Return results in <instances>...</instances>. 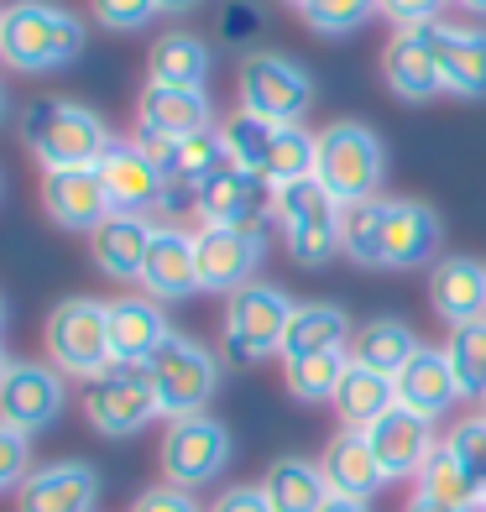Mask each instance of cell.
<instances>
[{"instance_id": "6da1fadb", "label": "cell", "mask_w": 486, "mask_h": 512, "mask_svg": "<svg viewBox=\"0 0 486 512\" xmlns=\"http://www.w3.org/2000/svg\"><path fill=\"white\" fill-rule=\"evenodd\" d=\"M89 42L84 16H74L58 0H16L0 16V63L16 74H53L68 68Z\"/></svg>"}, {"instance_id": "7a4b0ae2", "label": "cell", "mask_w": 486, "mask_h": 512, "mask_svg": "<svg viewBox=\"0 0 486 512\" xmlns=\"http://www.w3.org/2000/svg\"><path fill=\"white\" fill-rule=\"evenodd\" d=\"M21 142L42 162V173H58V168H95L115 147V136L89 105L48 95L21 110Z\"/></svg>"}, {"instance_id": "3957f363", "label": "cell", "mask_w": 486, "mask_h": 512, "mask_svg": "<svg viewBox=\"0 0 486 512\" xmlns=\"http://www.w3.org/2000/svg\"><path fill=\"white\" fill-rule=\"evenodd\" d=\"M272 225L283 230L288 256L298 267H324L340 256V204L324 194L319 178H293L272 189Z\"/></svg>"}, {"instance_id": "277c9868", "label": "cell", "mask_w": 486, "mask_h": 512, "mask_svg": "<svg viewBox=\"0 0 486 512\" xmlns=\"http://www.w3.org/2000/svg\"><path fill=\"white\" fill-rule=\"evenodd\" d=\"M387 173V152L377 142L372 126L361 121H335L319 131V157H314V178L324 183V194L335 204H361L377 199Z\"/></svg>"}, {"instance_id": "5b68a950", "label": "cell", "mask_w": 486, "mask_h": 512, "mask_svg": "<svg viewBox=\"0 0 486 512\" xmlns=\"http://www.w3.org/2000/svg\"><path fill=\"white\" fill-rule=\"evenodd\" d=\"M147 377H152V392H157V413L168 418V424L199 418L220 392V356L173 330L162 340V351L147 361Z\"/></svg>"}, {"instance_id": "8992f818", "label": "cell", "mask_w": 486, "mask_h": 512, "mask_svg": "<svg viewBox=\"0 0 486 512\" xmlns=\"http://www.w3.org/2000/svg\"><path fill=\"white\" fill-rule=\"evenodd\" d=\"M293 298L272 283H246L225 298V361L257 366L267 356H283V335L293 319Z\"/></svg>"}, {"instance_id": "52a82bcc", "label": "cell", "mask_w": 486, "mask_h": 512, "mask_svg": "<svg viewBox=\"0 0 486 512\" xmlns=\"http://www.w3.org/2000/svg\"><path fill=\"white\" fill-rule=\"evenodd\" d=\"M42 340H48V361L63 377L95 382L100 371L115 366V356H110V304H100V298H63L48 314Z\"/></svg>"}, {"instance_id": "ba28073f", "label": "cell", "mask_w": 486, "mask_h": 512, "mask_svg": "<svg viewBox=\"0 0 486 512\" xmlns=\"http://www.w3.org/2000/svg\"><path fill=\"white\" fill-rule=\"evenodd\" d=\"M84 418L100 439H131L162 418L147 366H110L95 382H84Z\"/></svg>"}, {"instance_id": "9c48e42d", "label": "cell", "mask_w": 486, "mask_h": 512, "mask_svg": "<svg viewBox=\"0 0 486 512\" xmlns=\"http://www.w3.org/2000/svg\"><path fill=\"white\" fill-rule=\"evenodd\" d=\"M157 465L173 486H183V492L215 486L230 465V429L210 413L178 418V424H168V434H162V445H157Z\"/></svg>"}, {"instance_id": "30bf717a", "label": "cell", "mask_w": 486, "mask_h": 512, "mask_svg": "<svg viewBox=\"0 0 486 512\" xmlns=\"http://www.w3.org/2000/svg\"><path fill=\"white\" fill-rule=\"evenodd\" d=\"M241 110L262 115L272 126H298L314 105V79L283 53H251L241 63Z\"/></svg>"}, {"instance_id": "8fae6325", "label": "cell", "mask_w": 486, "mask_h": 512, "mask_svg": "<svg viewBox=\"0 0 486 512\" xmlns=\"http://www.w3.org/2000/svg\"><path fill=\"white\" fill-rule=\"evenodd\" d=\"M262 236L267 230L246 225H199L194 230V267H199V293H241L257 283L262 262Z\"/></svg>"}, {"instance_id": "7c38bea8", "label": "cell", "mask_w": 486, "mask_h": 512, "mask_svg": "<svg viewBox=\"0 0 486 512\" xmlns=\"http://www.w3.org/2000/svg\"><path fill=\"white\" fill-rule=\"evenodd\" d=\"M194 209L204 225H246V230H267L272 220V183L262 173H246L236 162H225L220 173H210L194 189Z\"/></svg>"}, {"instance_id": "4fadbf2b", "label": "cell", "mask_w": 486, "mask_h": 512, "mask_svg": "<svg viewBox=\"0 0 486 512\" xmlns=\"http://www.w3.org/2000/svg\"><path fill=\"white\" fill-rule=\"evenodd\" d=\"M63 371L53 361H11V377L0 387V424L21 434H42L63 413Z\"/></svg>"}, {"instance_id": "5bb4252c", "label": "cell", "mask_w": 486, "mask_h": 512, "mask_svg": "<svg viewBox=\"0 0 486 512\" xmlns=\"http://www.w3.org/2000/svg\"><path fill=\"white\" fill-rule=\"evenodd\" d=\"M95 168H100V183H105V194L121 215H147V209H157L173 194L168 173L142 152V142H115Z\"/></svg>"}, {"instance_id": "9a60e30c", "label": "cell", "mask_w": 486, "mask_h": 512, "mask_svg": "<svg viewBox=\"0 0 486 512\" xmlns=\"http://www.w3.org/2000/svg\"><path fill=\"white\" fill-rule=\"evenodd\" d=\"M439 236H445V225H439V215L424 199H387V209H382V267L413 272V267L434 262Z\"/></svg>"}, {"instance_id": "2e32d148", "label": "cell", "mask_w": 486, "mask_h": 512, "mask_svg": "<svg viewBox=\"0 0 486 512\" xmlns=\"http://www.w3.org/2000/svg\"><path fill=\"white\" fill-rule=\"evenodd\" d=\"M100 476L84 460H53L16 486V512H95Z\"/></svg>"}, {"instance_id": "e0dca14e", "label": "cell", "mask_w": 486, "mask_h": 512, "mask_svg": "<svg viewBox=\"0 0 486 512\" xmlns=\"http://www.w3.org/2000/svg\"><path fill=\"white\" fill-rule=\"evenodd\" d=\"M42 209L58 230H100L115 204L100 183V168H58L42 173Z\"/></svg>"}, {"instance_id": "ac0fdd59", "label": "cell", "mask_w": 486, "mask_h": 512, "mask_svg": "<svg viewBox=\"0 0 486 512\" xmlns=\"http://www.w3.org/2000/svg\"><path fill=\"white\" fill-rule=\"evenodd\" d=\"M429 48L445 79V95L481 100L486 95V27H455V21H429Z\"/></svg>"}, {"instance_id": "d6986e66", "label": "cell", "mask_w": 486, "mask_h": 512, "mask_svg": "<svg viewBox=\"0 0 486 512\" xmlns=\"http://www.w3.org/2000/svg\"><path fill=\"white\" fill-rule=\"evenodd\" d=\"M392 398L398 408H408L413 418H424V424H439L455 403H460V387H455V371L445 361V351H434V345H419L413 361L392 377Z\"/></svg>"}, {"instance_id": "ffe728a7", "label": "cell", "mask_w": 486, "mask_h": 512, "mask_svg": "<svg viewBox=\"0 0 486 512\" xmlns=\"http://www.w3.org/2000/svg\"><path fill=\"white\" fill-rule=\"evenodd\" d=\"M173 335L168 314L152 293H131V298H115L110 304V356L115 366H147L162 340Z\"/></svg>"}, {"instance_id": "44dd1931", "label": "cell", "mask_w": 486, "mask_h": 512, "mask_svg": "<svg viewBox=\"0 0 486 512\" xmlns=\"http://www.w3.org/2000/svg\"><path fill=\"white\" fill-rule=\"evenodd\" d=\"M382 79L398 100L408 105H424L434 95H445V79H439V63L429 48V32L424 27H403L392 32V42L382 48Z\"/></svg>"}, {"instance_id": "7402d4cb", "label": "cell", "mask_w": 486, "mask_h": 512, "mask_svg": "<svg viewBox=\"0 0 486 512\" xmlns=\"http://www.w3.org/2000/svg\"><path fill=\"white\" fill-rule=\"evenodd\" d=\"M366 439H372L377 450V465L387 471V481H408L424 471V460L434 455V424H424V418H413L408 408H387L372 429H366Z\"/></svg>"}, {"instance_id": "603a6c76", "label": "cell", "mask_w": 486, "mask_h": 512, "mask_svg": "<svg viewBox=\"0 0 486 512\" xmlns=\"http://www.w3.org/2000/svg\"><path fill=\"white\" fill-rule=\"evenodd\" d=\"M152 236H157V225L147 215H121L115 209L100 230H89V256H95V267L110 283H142V262L152 251Z\"/></svg>"}, {"instance_id": "cb8c5ba5", "label": "cell", "mask_w": 486, "mask_h": 512, "mask_svg": "<svg viewBox=\"0 0 486 512\" xmlns=\"http://www.w3.org/2000/svg\"><path fill=\"white\" fill-rule=\"evenodd\" d=\"M142 293H152L157 304L199 293V267H194V230L178 225H157L152 251L142 262Z\"/></svg>"}, {"instance_id": "d4e9b609", "label": "cell", "mask_w": 486, "mask_h": 512, "mask_svg": "<svg viewBox=\"0 0 486 512\" xmlns=\"http://www.w3.org/2000/svg\"><path fill=\"white\" fill-rule=\"evenodd\" d=\"M429 309L455 330L486 314V262L476 256H439L429 272Z\"/></svg>"}, {"instance_id": "484cf974", "label": "cell", "mask_w": 486, "mask_h": 512, "mask_svg": "<svg viewBox=\"0 0 486 512\" xmlns=\"http://www.w3.org/2000/svg\"><path fill=\"white\" fill-rule=\"evenodd\" d=\"M319 471H324V486H330V492L361 497V502H372L387 486V471L377 465V450H372V439H366L361 429H340L330 445H324Z\"/></svg>"}, {"instance_id": "4316f807", "label": "cell", "mask_w": 486, "mask_h": 512, "mask_svg": "<svg viewBox=\"0 0 486 512\" xmlns=\"http://www.w3.org/2000/svg\"><path fill=\"white\" fill-rule=\"evenodd\" d=\"M215 126V105L204 89H168V84H147L136 100V131L152 136H194Z\"/></svg>"}, {"instance_id": "83f0119b", "label": "cell", "mask_w": 486, "mask_h": 512, "mask_svg": "<svg viewBox=\"0 0 486 512\" xmlns=\"http://www.w3.org/2000/svg\"><path fill=\"white\" fill-rule=\"evenodd\" d=\"M210 42L194 32H162L147 53V84H168V89H204L210 79Z\"/></svg>"}, {"instance_id": "f1b7e54d", "label": "cell", "mask_w": 486, "mask_h": 512, "mask_svg": "<svg viewBox=\"0 0 486 512\" xmlns=\"http://www.w3.org/2000/svg\"><path fill=\"white\" fill-rule=\"evenodd\" d=\"M351 319L335 304H298L288 319V335H283V361L293 356H319V351H351Z\"/></svg>"}, {"instance_id": "f546056e", "label": "cell", "mask_w": 486, "mask_h": 512, "mask_svg": "<svg viewBox=\"0 0 486 512\" xmlns=\"http://www.w3.org/2000/svg\"><path fill=\"white\" fill-rule=\"evenodd\" d=\"M262 492H267L272 512H319L324 497H330V486H324L319 460L288 455V460H272V465H267Z\"/></svg>"}, {"instance_id": "4dcf8cb0", "label": "cell", "mask_w": 486, "mask_h": 512, "mask_svg": "<svg viewBox=\"0 0 486 512\" xmlns=\"http://www.w3.org/2000/svg\"><path fill=\"white\" fill-rule=\"evenodd\" d=\"M419 351V335L408 330L403 319H366L361 330L351 335V361L366 366V371H382V377H398V371L413 361Z\"/></svg>"}, {"instance_id": "1f68e13d", "label": "cell", "mask_w": 486, "mask_h": 512, "mask_svg": "<svg viewBox=\"0 0 486 512\" xmlns=\"http://www.w3.org/2000/svg\"><path fill=\"white\" fill-rule=\"evenodd\" d=\"M335 418H340V429H372L377 418L387 408H398V398H392V377H382V371H366L351 361V371L340 377V392H335Z\"/></svg>"}, {"instance_id": "d6a6232c", "label": "cell", "mask_w": 486, "mask_h": 512, "mask_svg": "<svg viewBox=\"0 0 486 512\" xmlns=\"http://www.w3.org/2000/svg\"><path fill=\"white\" fill-rule=\"evenodd\" d=\"M419 481V492L424 497H434V502H450V507H460V512H476V502H481V486H476V476L466 471V460H460L445 439L434 445V455L424 460V471L413 476Z\"/></svg>"}, {"instance_id": "836d02e7", "label": "cell", "mask_w": 486, "mask_h": 512, "mask_svg": "<svg viewBox=\"0 0 486 512\" xmlns=\"http://www.w3.org/2000/svg\"><path fill=\"white\" fill-rule=\"evenodd\" d=\"M345 371H351V351H319V356L283 361V382L298 403H335Z\"/></svg>"}, {"instance_id": "e575fe53", "label": "cell", "mask_w": 486, "mask_h": 512, "mask_svg": "<svg viewBox=\"0 0 486 512\" xmlns=\"http://www.w3.org/2000/svg\"><path fill=\"white\" fill-rule=\"evenodd\" d=\"M445 361L455 371V387L466 403L486 398V314L471 324H455L450 340H445Z\"/></svg>"}, {"instance_id": "d590c367", "label": "cell", "mask_w": 486, "mask_h": 512, "mask_svg": "<svg viewBox=\"0 0 486 512\" xmlns=\"http://www.w3.org/2000/svg\"><path fill=\"white\" fill-rule=\"evenodd\" d=\"M382 209L387 199L340 204V256H351L356 267H382Z\"/></svg>"}, {"instance_id": "8d00e7d4", "label": "cell", "mask_w": 486, "mask_h": 512, "mask_svg": "<svg viewBox=\"0 0 486 512\" xmlns=\"http://www.w3.org/2000/svg\"><path fill=\"white\" fill-rule=\"evenodd\" d=\"M314 157H319V131H309V126H277L262 178L272 183V189H277V183H293V178H314Z\"/></svg>"}, {"instance_id": "74e56055", "label": "cell", "mask_w": 486, "mask_h": 512, "mask_svg": "<svg viewBox=\"0 0 486 512\" xmlns=\"http://www.w3.org/2000/svg\"><path fill=\"white\" fill-rule=\"evenodd\" d=\"M220 136H225V157L236 162V168L262 173V168H267V152H272L277 126H272V121H262V115H251V110H236V115H230V121L220 126Z\"/></svg>"}, {"instance_id": "f35d334b", "label": "cell", "mask_w": 486, "mask_h": 512, "mask_svg": "<svg viewBox=\"0 0 486 512\" xmlns=\"http://www.w3.org/2000/svg\"><path fill=\"white\" fill-rule=\"evenodd\" d=\"M298 16H304L319 37H345V32L366 27V21L382 16V11H377V0H304Z\"/></svg>"}, {"instance_id": "ab89813d", "label": "cell", "mask_w": 486, "mask_h": 512, "mask_svg": "<svg viewBox=\"0 0 486 512\" xmlns=\"http://www.w3.org/2000/svg\"><path fill=\"white\" fill-rule=\"evenodd\" d=\"M32 476V434L0 424V492H16Z\"/></svg>"}, {"instance_id": "60d3db41", "label": "cell", "mask_w": 486, "mask_h": 512, "mask_svg": "<svg viewBox=\"0 0 486 512\" xmlns=\"http://www.w3.org/2000/svg\"><path fill=\"white\" fill-rule=\"evenodd\" d=\"M89 11H95V21L110 32H142L162 6L157 0H89Z\"/></svg>"}, {"instance_id": "b9f144b4", "label": "cell", "mask_w": 486, "mask_h": 512, "mask_svg": "<svg viewBox=\"0 0 486 512\" xmlns=\"http://www.w3.org/2000/svg\"><path fill=\"white\" fill-rule=\"evenodd\" d=\"M445 445L466 460V471L476 476V486L486 492V418H466V424H455Z\"/></svg>"}, {"instance_id": "7bdbcfd3", "label": "cell", "mask_w": 486, "mask_h": 512, "mask_svg": "<svg viewBox=\"0 0 486 512\" xmlns=\"http://www.w3.org/2000/svg\"><path fill=\"white\" fill-rule=\"evenodd\" d=\"M450 0H377V11L392 21V27H429V21H439V11H445Z\"/></svg>"}, {"instance_id": "ee69618b", "label": "cell", "mask_w": 486, "mask_h": 512, "mask_svg": "<svg viewBox=\"0 0 486 512\" xmlns=\"http://www.w3.org/2000/svg\"><path fill=\"white\" fill-rule=\"evenodd\" d=\"M131 512H199V502H194V492L162 481V486H147V492L131 502Z\"/></svg>"}, {"instance_id": "f6af8a7d", "label": "cell", "mask_w": 486, "mask_h": 512, "mask_svg": "<svg viewBox=\"0 0 486 512\" xmlns=\"http://www.w3.org/2000/svg\"><path fill=\"white\" fill-rule=\"evenodd\" d=\"M210 512H272V502L262 486H225Z\"/></svg>"}, {"instance_id": "bcb514c9", "label": "cell", "mask_w": 486, "mask_h": 512, "mask_svg": "<svg viewBox=\"0 0 486 512\" xmlns=\"http://www.w3.org/2000/svg\"><path fill=\"white\" fill-rule=\"evenodd\" d=\"M319 512H372V502H361V497H340V492H330L324 497V507Z\"/></svg>"}, {"instance_id": "7dc6e473", "label": "cell", "mask_w": 486, "mask_h": 512, "mask_svg": "<svg viewBox=\"0 0 486 512\" xmlns=\"http://www.w3.org/2000/svg\"><path fill=\"white\" fill-rule=\"evenodd\" d=\"M403 512H460V507H450V502H434V497H424V492H413V497L403 502Z\"/></svg>"}, {"instance_id": "c3c4849f", "label": "cell", "mask_w": 486, "mask_h": 512, "mask_svg": "<svg viewBox=\"0 0 486 512\" xmlns=\"http://www.w3.org/2000/svg\"><path fill=\"white\" fill-rule=\"evenodd\" d=\"M157 6H162V11H168V16H183V11H194V6H199V0H157Z\"/></svg>"}, {"instance_id": "681fc988", "label": "cell", "mask_w": 486, "mask_h": 512, "mask_svg": "<svg viewBox=\"0 0 486 512\" xmlns=\"http://www.w3.org/2000/svg\"><path fill=\"white\" fill-rule=\"evenodd\" d=\"M460 11H471V16H486V0H455Z\"/></svg>"}, {"instance_id": "f907efd6", "label": "cell", "mask_w": 486, "mask_h": 512, "mask_svg": "<svg viewBox=\"0 0 486 512\" xmlns=\"http://www.w3.org/2000/svg\"><path fill=\"white\" fill-rule=\"evenodd\" d=\"M6 377H11V356H6V345H0V387H6Z\"/></svg>"}, {"instance_id": "816d5d0a", "label": "cell", "mask_w": 486, "mask_h": 512, "mask_svg": "<svg viewBox=\"0 0 486 512\" xmlns=\"http://www.w3.org/2000/svg\"><path fill=\"white\" fill-rule=\"evenodd\" d=\"M6 110H11V100H6V84H0V121H6Z\"/></svg>"}, {"instance_id": "f5cc1de1", "label": "cell", "mask_w": 486, "mask_h": 512, "mask_svg": "<svg viewBox=\"0 0 486 512\" xmlns=\"http://www.w3.org/2000/svg\"><path fill=\"white\" fill-rule=\"evenodd\" d=\"M476 512H486V492H481V502H476Z\"/></svg>"}, {"instance_id": "db71d44e", "label": "cell", "mask_w": 486, "mask_h": 512, "mask_svg": "<svg viewBox=\"0 0 486 512\" xmlns=\"http://www.w3.org/2000/svg\"><path fill=\"white\" fill-rule=\"evenodd\" d=\"M0 324H6V304H0Z\"/></svg>"}, {"instance_id": "11a10c76", "label": "cell", "mask_w": 486, "mask_h": 512, "mask_svg": "<svg viewBox=\"0 0 486 512\" xmlns=\"http://www.w3.org/2000/svg\"><path fill=\"white\" fill-rule=\"evenodd\" d=\"M481 418H486V398H481Z\"/></svg>"}, {"instance_id": "9f6ffc18", "label": "cell", "mask_w": 486, "mask_h": 512, "mask_svg": "<svg viewBox=\"0 0 486 512\" xmlns=\"http://www.w3.org/2000/svg\"><path fill=\"white\" fill-rule=\"evenodd\" d=\"M288 6H304V0H288Z\"/></svg>"}, {"instance_id": "6f0895ef", "label": "cell", "mask_w": 486, "mask_h": 512, "mask_svg": "<svg viewBox=\"0 0 486 512\" xmlns=\"http://www.w3.org/2000/svg\"><path fill=\"white\" fill-rule=\"evenodd\" d=\"M0 16H6V11H0Z\"/></svg>"}]
</instances>
